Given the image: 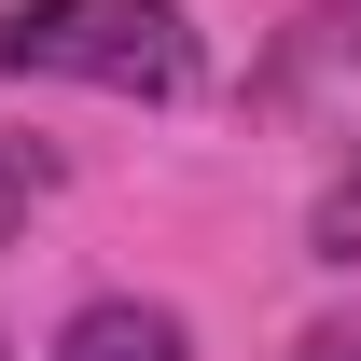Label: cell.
Masks as SVG:
<instances>
[{"label": "cell", "mask_w": 361, "mask_h": 361, "mask_svg": "<svg viewBox=\"0 0 361 361\" xmlns=\"http://www.w3.org/2000/svg\"><path fill=\"white\" fill-rule=\"evenodd\" d=\"M292 361H361V319H319V334H292Z\"/></svg>", "instance_id": "obj_5"}, {"label": "cell", "mask_w": 361, "mask_h": 361, "mask_svg": "<svg viewBox=\"0 0 361 361\" xmlns=\"http://www.w3.org/2000/svg\"><path fill=\"white\" fill-rule=\"evenodd\" d=\"M14 84H97V97H195L209 42L180 0H0Z\"/></svg>", "instance_id": "obj_1"}, {"label": "cell", "mask_w": 361, "mask_h": 361, "mask_svg": "<svg viewBox=\"0 0 361 361\" xmlns=\"http://www.w3.org/2000/svg\"><path fill=\"white\" fill-rule=\"evenodd\" d=\"M0 361H14V348H0Z\"/></svg>", "instance_id": "obj_7"}, {"label": "cell", "mask_w": 361, "mask_h": 361, "mask_svg": "<svg viewBox=\"0 0 361 361\" xmlns=\"http://www.w3.org/2000/svg\"><path fill=\"white\" fill-rule=\"evenodd\" d=\"M306 70H361V0H306V14L278 28V56H264V97H292Z\"/></svg>", "instance_id": "obj_3"}, {"label": "cell", "mask_w": 361, "mask_h": 361, "mask_svg": "<svg viewBox=\"0 0 361 361\" xmlns=\"http://www.w3.org/2000/svg\"><path fill=\"white\" fill-rule=\"evenodd\" d=\"M306 264H361V153L319 180V209H306Z\"/></svg>", "instance_id": "obj_4"}, {"label": "cell", "mask_w": 361, "mask_h": 361, "mask_svg": "<svg viewBox=\"0 0 361 361\" xmlns=\"http://www.w3.org/2000/svg\"><path fill=\"white\" fill-rule=\"evenodd\" d=\"M14 223H28V195H14V180H0V250H14Z\"/></svg>", "instance_id": "obj_6"}, {"label": "cell", "mask_w": 361, "mask_h": 361, "mask_svg": "<svg viewBox=\"0 0 361 361\" xmlns=\"http://www.w3.org/2000/svg\"><path fill=\"white\" fill-rule=\"evenodd\" d=\"M56 361H195L180 306H139V292H97V306L56 319Z\"/></svg>", "instance_id": "obj_2"}]
</instances>
